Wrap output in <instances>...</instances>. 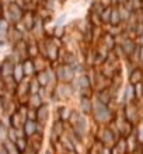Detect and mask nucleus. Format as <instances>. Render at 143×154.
Returning a JSON list of instances; mask_svg holds the SVG:
<instances>
[{
    "label": "nucleus",
    "mask_w": 143,
    "mask_h": 154,
    "mask_svg": "<svg viewBox=\"0 0 143 154\" xmlns=\"http://www.w3.org/2000/svg\"><path fill=\"white\" fill-rule=\"evenodd\" d=\"M94 109V97H79V111L82 114L91 116Z\"/></svg>",
    "instance_id": "nucleus-8"
},
{
    "label": "nucleus",
    "mask_w": 143,
    "mask_h": 154,
    "mask_svg": "<svg viewBox=\"0 0 143 154\" xmlns=\"http://www.w3.org/2000/svg\"><path fill=\"white\" fill-rule=\"evenodd\" d=\"M0 154H8V151L6 150V147L3 144H0Z\"/></svg>",
    "instance_id": "nucleus-23"
},
{
    "label": "nucleus",
    "mask_w": 143,
    "mask_h": 154,
    "mask_svg": "<svg viewBox=\"0 0 143 154\" xmlns=\"http://www.w3.org/2000/svg\"><path fill=\"white\" fill-rule=\"evenodd\" d=\"M76 93H77V90H76L73 83H59V84L56 85V88L53 90L52 101H55V102L67 101V100H70Z\"/></svg>",
    "instance_id": "nucleus-5"
},
{
    "label": "nucleus",
    "mask_w": 143,
    "mask_h": 154,
    "mask_svg": "<svg viewBox=\"0 0 143 154\" xmlns=\"http://www.w3.org/2000/svg\"><path fill=\"white\" fill-rule=\"evenodd\" d=\"M65 21H66V14H61L56 20L53 21V25H55V27H63V25H65Z\"/></svg>",
    "instance_id": "nucleus-20"
},
{
    "label": "nucleus",
    "mask_w": 143,
    "mask_h": 154,
    "mask_svg": "<svg viewBox=\"0 0 143 154\" xmlns=\"http://www.w3.org/2000/svg\"><path fill=\"white\" fill-rule=\"evenodd\" d=\"M119 137L121 136H119L118 130L112 126V123L107 126H100L97 130V134H95V140L98 143H101L102 146L105 147H111V149L117 144Z\"/></svg>",
    "instance_id": "nucleus-3"
},
{
    "label": "nucleus",
    "mask_w": 143,
    "mask_h": 154,
    "mask_svg": "<svg viewBox=\"0 0 143 154\" xmlns=\"http://www.w3.org/2000/svg\"><path fill=\"white\" fill-rule=\"evenodd\" d=\"M2 144H3V146L6 147V150L8 151V154H21V153H20V150L17 149L16 143L11 142V140H6V142H3Z\"/></svg>",
    "instance_id": "nucleus-18"
},
{
    "label": "nucleus",
    "mask_w": 143,
    "mask_h": 154,
    "mask_svg": "<svg viewBox=\"0 0 143 154\" xmlns=\"http://www.w3.org/2000/svg\"><path fill=\"white\" fill-rule=\"evenodd\" d=\"M45 104V101L39 97V94H34V95H30L28 98V106H33V108H39Z\"/></svg>",
    "instance_id": "nucleus-17"
},
{
    "label": "nucleus",
    "mask_w": 143,
    "mask_h": 154,
    "mask_svg": "<svg viewBox=\"0 0 143 154\" xmlns=\"http://www.w3.org/2000/svg\"><path fill=\"white\" fill-rule=\"evenodd\" d=\"M117 108L114 105H107L94 98V109L91 114V121L97 126H107L114 122Z\"/></svg>",
    "instance_id": "nucleus-1"
},
{
    "label": "nucleus",
    "mask_w": 143,
    "mask_h": 154,
    "mask_svg": "<svg viewBox=\"0 0 143 154\" xmlns=\"http://www.w3.org/2000/svg\"><path fill=\"white\" fill-rule=\"evenodd\" d=\"M73 114H74V109L70 108L69 105H59L56 108V118H55V119H61L62 122L69 123L72 116H73Z\"/></svg>",
    "instance_id": "nucleus-10"
},
{
    "label": "nucleus",
    "mask_w": 143,
    "mask_h": 154,
    "mask_svg": "<svg viewBox=\"0 0 143 154\" xmlns=\"http://www.w3.org/2000/svg\"><path fill=\"white\" fill-rule=\"evenodd\" d=\"M24 14L25 10L23 7H20L17 3L3 4V18H6L11 25L20 24L23 18H24Z\"/></svg>",
    "instance_id": "nucleus-4"
},
{
    "label": "nucleus",
    "mask_w": 143,
    "mask_h": 154,
    "mask_svg": "<svg viewBox=\"0 0 143 154\" xmlns=\"http://www.w3.org/2000/svg\"><path fill=\"white\" fill-rule=\"evenodd\" d=\"M128 81L132 85H138L143 83V67L142 66H135L129 70L128 73Z\"/></svg>",
    "instance_id": "nucleus-9"
},
{
    "label": "nucleus",
    "mask_w": 143,
    "mask_h": 154,
    "mask_svg": "<svg viewBox=\"0 0 143 154\" xmlns=\"http://www.w3.org/2000/svg\"><path fill=\"white\" fill-rule=\"evenodd\" d=\"M135 136H136V140L143 144V121H140L135 128Z\"/></svg>",
    "instance_id": "nucleus-19"
},
{
    "label": "nucleus",
    "mask_w": 143,
    "mask_h": 154,
    "mask_svg": "<svg viewBox=\"0 0 143 154\" xmlns=\"http://www.w3.org/2000/svg\"><path fill=\"white\" fill-rule=\"evenodd\" d=\"M122 112H123V116L126 118L129 122H132L133 125H138V123L142 121L139 106H138V104H136V102L122 105Z\"/></svg>",
    "instance_id": "nucleus-7"
},
{
    "label": "nucleus",
    "mask_w": 143,
    "mask_h": 154,
    "mask_svg": "<svg viewBox=\"0 0 143 154\" xmlns=\"http://www.w3.org/2000/svg\"><path fill=\"white\" fill-rule=\"evenodd\" d=\"M136 44L139 45V46H143V34H140L139 37H136Z\"/></svg>",
    "instance_id": "nucleus-21"
},
{
    "label": "nucleus",
    "mask_w": 143,
    "mask_h": 154,
    "mask_svg": "<svg viewBox=\"0 0 143 154\" xmlns=\"http://www.w3.org/2000/svg\"><path fill=\"white\" fill-rule=\"evenodd\" d=\"M23 154H39V151H37V150H34V149H31V147H28V150L25 151V153H23Z\"/></svg>",
    "instance_id": "nucleus-22"
},
{
    "label": "nucleus",
    "mask_w": 143,
    "mask_h": 154,
    "mask_svg": "<svg viewBox=\"0 0 143 154\" xmlns=\"http://www.w3.org/2000/svg\"><path fill=\"white\" fill-rule=\"evenodd\" d=\"M23 130H24L25 136H27L28 139L34 137V136L38 133V122L37 121H31V119H27V121L24 122Z\"/></svg>",
    "instance_id": "nucleus-12"
},
{
    "label": "nucleus",
    "mask_w": 143,
    "mask_h": 154,
    "mask_svg": "<svg viewBox=\"0 0 143 154\" xmlns=\"http://www.w3.org/2000/svg\"><path fill=\"white\" fill-rule=\"evenodd\" d=\"M49 116H51V111H49V104L45 102L42 106H39L37 109V122L41 123V125L46 126V122H48Z\"/></svg>",
    "instance_id": "nucleus-11"
},
{
    "label": "nucleus",
    "mask_w": 143,
    "mask_h": 154,
    "mask_svg": "<svg viewBox=\"0 0 143 154\" xmlns=\"http://www.w3.org/2000/svg\"><path fill=\"white\" fill-rule=\"evenodd\" d=\"M87 154H94V153H93V151H91L90 149H89V150H87Z\"/></svg>",
    "instance_id": "nucleus-24"
},
{
    "label": "nucleus",
    "mask_w": 143,
    "mask_h": 154,
    "mask_svg": "<svg viewBox=\"0 0 143 154\" xmlns=\"http://www.w3.org/2000/svg\"><path fill=\"white\" fill-rule=\"evenodd\" d=\"M128 154H132V153H128Z\"/></svg>",
    "instance_id": "nucleus-25"
},
{
    "label": "nucleus",
    "mask_w": 143,
    "mask_h": 154,
    "mask_svg": "<svg viewBox=\"0 0 143 154\" xmlns=\"http://www.w3.org/2000/svg\"><path fill=\"white\" fill-rule=\"evenodd\" d=\"M112 27H118V25H123L122 17H121V11H119V6H114L112 7V13H111V20L110 24Z\"/></svg>",
    "instance_id": "nucleus-15"
},
{
    "label": "nucleus",
    "mask_w": 143,
    "mask_h": 154,
    "mask_svg": "<svg viewBox=\"0 0 143 154\" xmlns=\"http://www.w3.org/2000/svg\"><path fill=\"white\" fill-rule=\"evenodd\" d=\"M67 126L73 130L74 133L77 134L82 142H84L91 133L89 116L82 114V112L77 109H74V114H73V116H72V119H70V122L67 123Z\"/></svg>",
    "instance_id": "nucleus-2"
},
{
    "label": "nucleus",
    "mask_w": 143,
    "mask_h": 154,
    "mask_svg": "<svg viewBox=\"0 0 143 154\" xmlns=\"http://www.w3.org/2000/svg\"><path fill=\"white\" fill-rule=\"evenodd\" d=\"M13 77L17 83H21L24 81L27 77H25V73H24V67H23V62H17L16 66H14V73H13Z\"/></svg>",
    "instance_id": "nucleus-16"
},
{
    "label": "nucleus",
    "mask_w": 143,
    "mask_h": 154,
    "mask_svg": "<svg viewBox=\"0 0 143 154\" xmlns=\"http://www.w3.org/2000/svg\"><path fill=\"white\" fill-rule=\"evenodd\" d=\"M23 67H24V73L27 79H34L37 76V69H35V63H34V59L28 57L23 60Z\"/></svg>",
    "instance_id": "nucleus-13"
},
{
    "label": "nucleus",
    "mask_w": 143,
    "mask_h": 154,
    "mask_svg": "<svg viewBox=\"0 0 143 154\" xmlns=\"http://www.w3.org/2000/svg\"><path fill=\"white\" fill-rule=\"evenodd\" d=\"M112 153L114 154H128L129 153V147H128L126 137H119L114 147H112Z\"/></svg>",
    "instance_id": "nucleus-14"
},
{
    "label": "nucleus",
    "mask_w": 143,
    "mask_h": 154,
    "mask_svg": "<svg viewBox=\"0 0 143 154\" xmlns=\"http://www.w3.org/2000/svg\"><path fill=\"white\" fill-rule=\"evenodd\" d=\"M66 128H67V123L62 122L61 119H55L52 123V129H51V134H49V144L51 146H56L58 143L61 142L62 136L65 134Z\"/></svg>",
    "instance_id": "nucleus-6"
}]
</instances>
